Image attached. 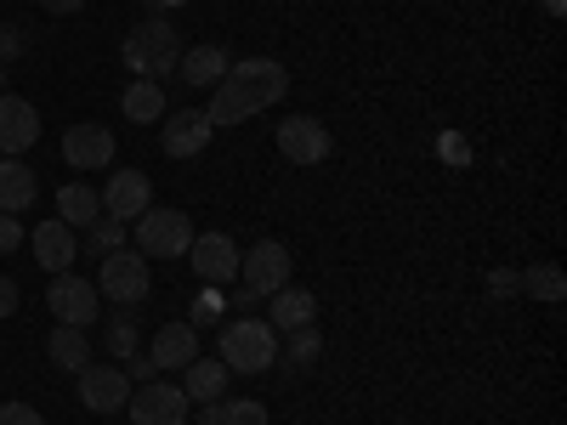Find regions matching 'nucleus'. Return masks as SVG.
I'll return each instance as SVG.
<instances>
[{
	"instance_id": "1",
	"label": "nucleus",
	"mask_w": 567,
	"mask_h": 425,
	"mask_svg": "<svg viewBox=\"0 0 567 425\" xmlns=\"http://www.w3.org/2000/svg\"><path fill=\"white\" fill-rule=\"evenodd\" d=\"M210 91H216V97H210L205 120L221 131V125H245L261 108H272L284 91H290V74H284V63H272V58H239L227 69V80L210 85Z\"/></svg>"
},
{
	"instance_id": "2",
	"label": "nucleus",
	"mask_w": 567,
	"mask_h": 425,
	"mask_svg": "<svg viewBox=\"0 0 567 425\" xmlns=\"http://www.w3.org/2000/svg\"><path fill=\"white\" fill-rule=\"evenodd\" d=\"M182 29L159 12V18H142L131 34H125V45H120V58H125V69L136 74V80H171L176 74V63H182Z\"/></svg>"
},
{
	"instance_id": "3",
	"label": "nucleus",
	"mask_w": 567,
	"mask_h": 425,
	"mask_svg": "<svg viewBox=\"0 0 567 425\" xmlns=\"http://www.w3.org/2000/svg\"><path fill=\"white\" fill-rule=\"evenodd\" d=\"M216 352H221V363H227L233 374H261V369L278 363V329H272L267 318H233V323L221 329Z\"/></svg>"
},
{
	"instance_id": "4",
	"label": "nucleus",
	"mask_w": 567,
	"mask_h": 425,
	"mask_svg": "<svg viewBox=\"0 0 567 425\" xmlns=\"http://www.w3.org/2000/svg\"><path fill=\"white\" fill-rule=\"evenodd\" d=\"M187 245H194V216H182V210H142L136 216V256H148V261H176L187 256Z\"/></svg>"
},
{
	"instance_id": "5",
	"label": "nucleus",
	"mask_w": 567,
	"mask_h": 425,
	"mask_svg": "<svg viewBox=\"0 0 567 425\" xmlns=\"http://www.w3.org/2000/svg\"><path fill=\"white\" fill-rule=\"evenodd\" d=\"M148 290H154L148 256H136V250H114V256H103V267H97V296H103V301H114V307H136Z\"/></svg>"
},
{
	"instance_id": "6",
	"label": "nucleus",
	"mask_w": 567,
	"mask_h": 425,
	"mask_svg": "<svg viewBox=\"0 0 567 425\" xmlns=\"http://www.w3.org/2000/svg\"><path fill=\"white\" fill-rule=\"evenodd\" d=\"M125 414H131V425H182L187 414H194V403H187L182 381H159V374H154V381L131 386Z\"/></svg>"
},
{
	"instance_id": "7",
	"label": "nucleus",
	"mask_w": 567,
	"mask_h": 425,
	"mask_svg": "<svg viewBox=\"0 0 567 425\" xmlns=\"http://www.w3.org/2000/svg\"><path fill=\"white\" fill-rule=\"evenodd\" d=\"M45 307H52V318H58V323H69V329H91V323L103 318V296H97V283L80 278V272H52Z\"/></svg>"
},
{
	"instance_id": "8",
	"label": "nucleus",
	"mask_w": 567,
	"mask_h": 425,
	"mask_svg": "<svg viewBox=\"0 0 567 425\" xmlns=\"http://www.w3.org/2000/svg\"><path fill=\"white\" fill-rule=\"evenodd\" d=\"M290 272H296V261H290V250H284L278 239H261L250 256H239V283H245L256 301H267L272 290H284Z\"/></svg>"
},
{
	"instance_id": "9",
	"label": "nucleus",
	"mask_w": 567,
	"mask_h": 425,
	"mask_svg": "<svg viewBox=\"0 0 567 425\" xmlns=\"http://www.w3.org/2000/svg\"><path fill=\"white\" fill-rule=\"evenodd\" d=\"M329 148H336V136H329V125L312 120V114H296V120H284V125H278V154L290 159V165H301V170L323 165Z\"/></svg>"
},
{
	"instance_id": "10",
	"label": "nucleus",
	"mask_w": 567,
	"mask_h": 425,
	"mask_svg": "<svg viewBox=\"0 0 567 425\" xmlns=\"http://www.w3.org/2000/svg\"><path fill=\"white\" fill-rule=\"evenodd\" d=\"M80 403L91 414H120L131 403V374L125 363H85L80 369Z\"/></svg>"
},
{
	"instance_id": "11",
	"label": "nucleus",
	"mask_w": 567,
	"mask_h": 425,
	"mask_svg": "<svg viewBox=\"0 0 567 425\" xmlns=\"http://www.w3.org/2000/svg\"><path fill=\"white\" fill-rule=\"evenodd\" d=\"M239 245L227 239V232H194V245H187V261H194V272L205 283H216V290H227V283H239Z\"/></svg>"
},
{
	"instance_id": "12",
	"label": "nucleus",
	"mask_w": 567,
	"mask_h": 425,
	"mask_svg": "<svg viewBox=\"0 0 567 425\" xmlns=\"http://www.w3.org/2000/svg\"><path fill=\"white\" fill-rule=\"evenodd\" d=\"M34 142H40V114H34V103H29V97H12V91H0V154L23 159Z\"/></svg>"
},
{
	"instance_id": "13",
	"label": "nucleus",
	"mask_w": 567,
	"mask_h": 425,
	"mask_svg": "<svg viewBox=\"0 0 567 425\" xmlns=\"http://www.w3.org/2000/svg\"><path fill=\"white\" fill-rule=\"evenodd\" d=\"M210 136H216V125L205 120V108H176L165 120V131H159V148L171 159H199L210 148Z\"/></svg>"
},
{
	"instance_id": "14",
	"label": "nucleus",
	"mask_w": 567,
	"mask_h": 425,
	"mask_svg": "<svg viewBox=\"0 0 567 425\" xmlns=\"http://www.w3.org/2000/svg\"><path fill=\"white\" fill-rule=\"evenodd\" d=\"M63 159H69L74 170H103V165H114V131L97 125V120L69 125V131H63Z\"/></svg>"
},
{
	"instance_id": "15",
	"label": "nucleus",
	"mask_w": 567,
	"mask_h": 425,
	"mask_svg": "<svg viewBox=\"0 0 567 425\" xmlns=\"http://www.w3.org/2000/svg\"><path fill=\"white\" fill-rule=\"evenodd\" d=\"M23 245H34V261L45 272H74V261H80V239H74V227L63 216L34 221V239H23Z\"/></svg>"
},
{
	"instance_id": "16",
	"label": "nucleus",
	"mask_w": 567,
	"mask_h": 425,
	"mask_svg": "<svg viewBox=\"0 0 567 425\" xmlns=\"http://www.w3.org/2000/svg\"><path fill=\"white\" fill-rule=\"evenodd\" d=\"M148 205H154V182H148V170H114V176H109V187H103V210H109L114 221H136Z\"/></svg>"
},
{
	"instance_id": "17",
	"label": "nucleus",
	"mask_w": 567,
	"mask_h": 425,
	"mask_svg": "<svg viewBox=\"0 0 567 425\" xmlns=\"http://www.w3.org/2000/svg\"><path fill=\"white\" fill-rule=\"evenodd\" d=\"M148 357H154L159 374H182L187 363L199 357V329L194 323H165L159 335H154V352Z\"/></svg>"
},
{
	"instance_id": "18",
	"label": "nucleus",
	"mask_w": 567,
	"mask_h": 425,
	"mask_svg": "<svg viewBox=\"0 0 567 425\" xmlns=\"http://www.w3.org/2000/svg\"><path fill=\"white\" fill-rule=\"evenodd\" d=\"M227 69H233V58L221 52L216 40H205V45H187V52H182V63H176V74H182L187 85H199V91L221 85V80H227Z\"/></svg>"
},
{
	"instance_id": "19",
	"label": "nucleus",
	"mask_w": 567,
	"mask_h": 425,
	"mask_svg": "<svg viewBox=\"0 0 567 425\" xmlns=\"http://www.w3.org/2000/svg\"><path fill=\"white\" fill-rule=\"evenodd\" d=\"M227 381H233V369L221 363V357H194L182 369V392H187V403H216V397H227Z\"/></svg>"
},
{
	"instance_id": "20",
	"label": "nucleus",
	"mask_w": 567,
	"mask_h": 425,
	"mask_svg": "<svg viewBox=\"0 0 567 425\" xmlns=\"http://www.w3.org/2000/svg\"><path fill=\"white\" fill-rule=\"evenodd\" d=\"M312 318H318L312 290H296V283H284V290H272V296H267V323H272V329H284V335H290V329H307Z\"/></svg>"
},
{
	"instance_id": "21",
	"label": "nucleus",
	"mask_w": 567,
	"mask_h": 425,
	"mask_svg": "<svg viewBox=\"0 0 567 425\" xmlns=\"http://www.w3.org/2000/svg\"><path fill=\"white\" fill-rule=\"evenodd\" d=\"M40 194V176L23 165V159H0V210L7 216H23Z\"/></svg>"
},
{
	"instance_id": "22",
	"label": "nucleus",
	"mask_w": 567,
	"mask_h": 425,
	"mask_svg": "<svg viewBox=\"0 0 567 425\" xmlns=\"http://www.w3.org/2000/svg\"><path fill=\"white\" fill-rule=\"evenodd\" d=\"M120 108H125V120H136V125H159V120H165V85H159V80H131V85L120 91Z\"/></svg>"
},
{
	"instance_id": "23",
	"label": "nucleus",
	"mask_w": 567,
	"mask_h": 425,
	"mask_svg": "<svg viewBox=\"0 0 567 425\" xmlns=\"http://www.w3.org/2000/svg\"><path fill=\"white\" fill-rule=\"evenodd\" d=\"M58 216L85 232L91 221L103 216V194H97V187H85V182H69V187H58Z\"/></svg>"
},
{
	"instance_id": "24",
	"label": "nucleus",
	"mask_w": 567,
	"mask_h": 425,
	"mask_svg": "<svg viewBox=\"0 0 567 425\" xmlns=\"http://www.w3.org/2000/svg\"><path fill=\"white\" fill-rule=\"evenodd\" d=\"M45 357H52L63 374H80L85 363H91V346H85V329H69V323H58L52 335H45Z\"/></svg>"
},
{
	"instance_id": "25",
	"label": "nucleus",
	"mask_w": 567,
	"mask_h": 425,
	"mask_svg": "<svg viewBox=\"0 0 567 425\" xmlns=\"http://www.w3.org/2000/svg\"><path fill=\"white\" fill-rule=\"evenodd\" d=\"M199 425H267V408L256 397H216L199 408Z\"/></svg>"
},
{
	"instance_id": "26",
	"label": "nucleus",
	"mask_w": 567,
	"mask_h": 425,
	"mask_svg": "<svg viewBox=\"0 0 567 425\" xmlns=\"http://www.w3.org/2000/svg\"><path fill=\"white\" fill-rule=\"evenodd\" d=\"M523 296H534V301H545V307H561V301H567V272H561L556 261H534V267L523 272Z\"/></svg>"
},
{
	"instance_id": "27",
	"label": "nucleus",
	"mask_w": 567,
	"mask_h": 425,
	"mask_svg": "<svg viewBox=\"0 0 567 425\" xmlns=\"http://www.w3.org/2000/svg\"><path fill=\"white\" fill-rule=\"evenodd\" d=\"M80 245H85V256H97V261H103V256H114V250H125V221L97 216V221L85 227V239H80Z\"/></svg>"
},
{
	"instance_id": "28",
	"label": "nucleus",
	"mask_w": 567,
	"mask_h": 425,
	"mask_svg": "<svg viewBox=\"0 0 567 425\" xmlns=\"http://www.w3.org/2000/svg\"><path fill=\"white\" fill-rule=\"evenodd\" d=\"M323 352V335L307 323V329H290V346H278V363H290V369H312Z\"/></svg>"
},
{
	"instance_id": "29",
	"label": "nucleus",
	"mask_w": 567,
	"mask_h": 425,
	"mask_svg": "<svg viewBox=\"0 0 567 425\" xmlns=\"http://www.w3.org/2000/svg\"><path fill=\"white\" fill-rule=\"evenodd\" d=\"M221 312H227V296L216 290V283H205L199 301H194V312H187V323H194V329H210V323H221Z\"/></svg>"
},
{
	"instance_id": "30",
	"label": "nucleus",
	"mask_w": 567,
	"mask_h": 425,
	"mask_svg": "<svg viewBox=\"0 0 567 425\" xmlns=\"http://www.w3.org/2000/svg\"><path fill=\"white\" fill-rule=\"evenodd\" d=\"M437 159H443V165H454V170H465V165H471V136L443 131V136H437Z\"/></svg>"
},
{
	"instance_id": "31",
	"label": "nucleus",
	"mask_w": 567,
	"mask_h": 425,
	"mask_svg": "<svg viewBox=\"0 0 567 425\" xmlns=\"http://www.w3.org/2000/svg\"><path fill=\"white\" fill-rule=\"evenodd\" d=\"M109 352H114L120 363L136 352V323H131L125 312H120V318H109Z\"/></svg>"
},
{
	"instance_id": "32",
	"label": "nucleus",
	"mask_w": 567,
	"mask_h": 425,
	"mask_svg": "<svg viewBox=\"0 0 567 425\" xmlns=\"http://www.w3.org/2000/svg\"><path fill=\"white\" fill-rule=\"evenodd\" d=\"M488 296H499V301L523 296V272H511V267H494V272H488Z\"/></svg>"
},
{
	"instance_id": "33",
	"label": "nucleus",
	"mask_w": 567,
	"mask_h": 425,
	"mask_svg": "<svg viewBox=\"0 0 567 425\" xmlns=\"http://www.w3.org/2000/svg\"><path fill=\"white\" fill-rule=\"evenodd\" d=\"M23 239H29V232H23V221H18V216H7V210H0V256H12V250H23Z\"/></svg>"
},
{
	"instance_id": "34",
	"label": "nucleus",
	"mask_w": 567,
	"mask_h": 425,
	"mask_svg": "<svg viewBox=\"0 0 567 425\" xmlns=\"http://www.w3.org/2000/svg\"><path fill=\"white\" fill-rule=\"evenodd\" d=\"M0 425H45V419L34 414V403H18L12 397V403H0Z\"/></svg>"
},
{
	"instance_id": "35",
	"label": "nucleus",
	"mask_w": 567,
	"mask_h": 425,
	"mask_svg": "<svg viewBox=\"0 0 567 425\" xmlns=\"http://www.w3.org/2000/svg\"><path fill=\"white\" fill-rule=\"evenodd\" d=\"M125 374H131V381H154L159 369H154V357H136V352H131V357H125Z\"/></svg>"
},
{
	"instance_id": "36",
	"label": "nucleus",
	"mask_w": 567,
	"mask_h": 425,
	"mask_svg": "<svg viewBox=\"0 0 567 425\" xmlns=\"http://www.w3.org/2000/svg\"><path fill=\"white\" fill-rule=\"evenodd\" d=\"M12 312H18V283L0 272V318H12Z\"/></svg>"
},
{
	"instance_id": "37",
	"label": "nucleus",
	"mask_w": 567,
	"mask_h": 425,
	"mask_svg": "<svg viewBox=\"0 0 567 425\" xmlns=\"http://www.w3.org/2000/svg\"><path fill=\"white\" fill-rule=\"evenodd\" d=\"M85 7V0H40V12H52V18H74Z\"/></svg>"
},
{
	"instance_id": "38",
	"label": "nucleus",
	"mask_w": 567,
	"mask_h": 425,
	"mask_svg": "<svg viewBox=\"0 0 567 425\" xmlns=\"http://www.w3.org/2000/svg\"><path fill=\"white\" fill-rule=\"evenodd\" d=\"M23 52V40H18V29H0V63L7 58H18Z\"/></svg>"
},
{
	"instance_id": "39",
	"label": "nucleus",
	"mask_w": 567,
	"mask_h": 425,
	"mask_svg": "<svg viewBox=\"0 0 567 425\" xmlns=\"http://www.w3.org/2000/svg\"><path fill=\"white\" fill-rule=\"evenodd\" d=\"M539 7H545L550 18H561V12H567V0H539Z\"/></svg>"
},
{
	"instance_id": "40",
	"label": "nucleus",
	"mask_w": 567,
	"mask_h": 425,
	"mask_svg": "<svg viewBox=\"0 0 567 425\" xmlns=\"http://www.w3.org/2000/svg\"><path fill=\"white\" fill-rule=\"evenodd\" d=\"M148 7H154V18H159V7H171V0H148Z\"/></svg>"
},
{
	"instance_id": "41",
	"label": "nucleus",
	"mask_w": 567,
	"mask_h": 425,
	"mask_svg": "<svg viewBox=\"0 0 567 425\" xmlns=\"http://www.w3.org/2000/svg\"><path fill=\"white\" fill-rule=\"evenodd\" d=\"M0 91H7V63H0Z\"/></svg>"
},
{
	"instance_id": "42",
	"label": "nucleus",
	"mask_w": 567,
	"mask_h": 425,
	"mask_svg": "<svg viewBox=\"0 0 567 425\" xmlns=\"http://www.w3.org/2000/svg\"><path fill=\"white\" fill-rule=\"evenodd\" d=\"M0 29H7V23H0Z\"/></svg>"
}]
</instances>
